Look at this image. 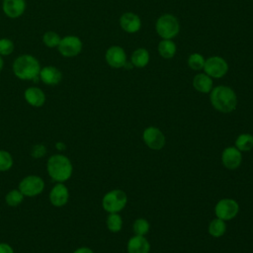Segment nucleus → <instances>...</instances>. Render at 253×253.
I'll return each instance as SVG.
<instances>
[{"label": "nucleus", "mask_w": 253, "mask_h": 253, "mask_svg": "<svg viewBox=\"0 0 253 253\" xmlns=\"http://www.w3.org/2000/svg\"><path fill=\"white\" fill-rule=\"evenodd\" d=\"M120 26L125 32L129 34H134L140 30L141 20L136 14L131 12H126L121 16Z\"/></svg>", "instance_id": "15"}, {"label": "nucleus", "mask_w": 253, "mask_h": 253, "mask_svg": "<svg viewBox=\"0 0 253 253\" xmlns=\"http://www.w3.org/2000/svg\"><path fill=\"white\" fill-rule=\"evenodd\" d=\"M82 42L76 36H65L61 38L57 46L59 53L64 57L77 56L82 50Z\"/></svg>", "instance_id": "9"}, {"label": "nucleus", "mask_w": 253, "mask_h": 253, "mask_svg": "<svg viewBox=\"0 0 253 253\" xmlns=\"http://www.w3.org/2000/svg\"><path fill=\"white\" fill-rule=\"evenodd\" d=\"M24 195L21 193V191L18 190H11L10 192H8L5 196V202L8 206L10 207H17L19 206L23 200H24Z\"/></svg>", "instance_id": "25"}, {"label": "nucleus", "mask_w": 253, "mask_h": 253, "mask_svg": "<svg viewBox=\"0 0 253 253\" xmlns=\"http://www.w3.org/2000/svg\"><path fill=\"white\" fill-rule=\"evenodd\" d=\"M210 100L212 107L220 113H231L237 106L235 92L228 86L219 85L210 92Z\"/></svg>", "instance_id": "2"}, {"label": "nucleus", "mask_w": 253, "mask_h": 253, "mask_svg": "<svg viewBox=\"0 0 253 253\" xmlns=\"http://www.w3.org/2000/svg\"><path fill=\"white\" fill-rule=\"evenodd\" d=\"M45 152H46V148L43 144H36L32 147L31 155L35 158H41V157L44 156Z\"/></svg>", "instance_id": "31"}, {"label": "nucleus", "mask_w": 253, "mask_h": 253, "mask_svg": "<svg viewBox=\"0 0 253 253\" xmlns=\"http://www.w3.org/2000/svg\"><path fill=\"white\" fill-rule=\"evenodd\" d=\"M126 194L122 190L116 189L105 194L102 200V207L109 213L120 212L126 207Z\"/></svg>", "instance_id": "5"}, {"label": "nucleus", "mask_w": 253, "mask_h": 253, "mask_svg": "<svg viewBox=\"0 0 253 253\" xmlns=\"http://www.w3.org/2000/svg\"><path fill=\"white\" fill-rule=\"evenodd\" d=\"M149 228H150L149 222L145 218H142V217L135 219L132 224V229H133V232L135 233V235L144 236L149 231Z\"/></svg>", "instance_id": "27"}, {"label": "nucleus", "mask_w": 253, "mask_h": 253, "mask_svg": "<svg viewBox=\"0 0 253 253\" xmlns=\"http://www.w3.org/2000/svg\"><path fill=\"white\" fill-rule=\"evenodd\" d=\"M25 100L33 107H42L45 102V95L43 91L38 87H29L24 93Z\"/></svg>", "instance_id": "18"}, {"label": "nucleus", "mask_w": 253, "mask_h": 253, "mask_svg": "<svg viewBox=\"0 0 253 253\" xmlns=\"http://www.w3.org/2000/svg\"><path fill=\"white\" fill-rule=\"evenodd\" d=\"M13 166V158L6 150H0V171L5 172Z\"/></svg>", "instance_id": "29"}, {"label": "nucleus", "mask_w": 253, "mask_h": 253, "mask_svg": "<svg viewBox=\"0 0 253 253\" xmlns=\"http://www.w3.org/2000/svg\"><path fill=\"white\" fill-rule=\"evenodd\" d=\"M60 40H61L60 36L53 31L45 32L42 36V42H43L44 45L49 48L57 47L60 42Z\"/></svg>", "instance_id": "26"}, {"label": "nucleus", "mask_w": 253, "mask_h": 253, "mask_svg": "<svg viewBox=\"0 0 253 253\" xmlns=\"http://www.w3.org/2000/svg\"><path fill=\"white\" fill-rule=\"evenodd\" d=\"M126 250L127 253H149L150 244L144 236L134 235L128 239Z\"/></svg>", "instance_id": "17"}, {"label": "nucleus", "mask_w": 253, "mask_h": 253, "mask_svg": "<svg viewBox=\"0 0 253 253\" xmlns=\"http://www.w3.org/2000/svg\"><path fill=\"white\" fill-rule=\"evenodd\" d=\"M2 9L8 18H19L26 10V0H3Z\"/></svg>", "instance_id": "14"}, {"label": "nucleus", "mask_w": 253, "mask_h": 253, "mask_svg": "<svg viewBox=\"0 0 253 253\" xmlns=\"http://www.w3.org/2000/svg\"><path fill=\"white\" fill-rule=\"evenodd\" d=\"M239 211V205L233 199H221L214 207L215 216L227 221L234 218Z\"/></svg>", "instance_id": "6"}, {"label": "nucleus", "mask_w": 253, "mask_h": 253, "mask_svg": "<svg viewBox=\"0 0 253 253\" xmlns=\"http://www.w3.org/2000/svg\"><path fill=\"white\" fill-rule=\"evenodd\" d=\"M203 69L211 78H221L227 73L228 64L224 58L214 55L206 59Z\"/></svg>", "instance_id": "8"}, {"label": "nucleus", "mask_w": 253, "mask_h": 253, "mask_svg": "<svg viewBox=\"0 0 253 253\" xmlns=\"http://www.w3.org/2000/svg\"><path fill=\"white\" fill-rule=\"evenodd\" d=\"M205 61H206V59L204 58V56L202 54H200L198 52H194V53L190 54V56L188 58V65L193 70H201L204 68Z\"/></svg>", "instance_id": "28"}, {"label": "nucleus", "mask_w": 253, "mask_h": 253, "mask_svg": "<svg viewBox=\"0 0 253 253\" xmlns=\"http://www.w3.org/2000/svg\"><path fill=\"white\" fill-rule=\"evenodd\" d=\"M194 88L201 93H210L212 89V79L206 73H199L193 79Z\"/></svg>", "instance_id": "19"}, {"label": "nucleus", "mask_w": 253, "mask_h": 253, "mask_svg": "<svg viewBox=\"0 0 253 253\" xmlns=\"http://www.w3.org/2000/svg\"><path fill=\"white\" fill-rule=\"evenodd\" d=\"M107 227L112 232H119L123 227V219L118 212L110 213L107 217Z\"/></svg>", "instance_id": "24"}, {"label": "nucleus", "mask_w": 253, "mask_h": 253, "mask_svg": "<svg viewBox=\"0 0 253 253\" xmlns=\"http://www.w3.org/2000/svg\"><path fill=\"white\" fill-rule=\"evenodd\" d=\"M39 77L46 85H57L62 79V73L57 67L48 65L41 69Z\"/></svg>", "instance_id": "16"}, {"label": "nucleus", "mask_w": 253, "mask_h": 253, "mask_svg": "<svg viewBox=\"0 0 253 253\" xmlns=\"http://www.w3.org/2000/svg\"><path fill=\"white\" fill-rule=\"evenodd\" d=\"M0 253H14V250L9 244L0 242Z\"/></svg>", "instance_id": "32"}, {"label": "nucleus", "mask_w": 253, "mask_h": 253, "mask_svg": "<svg viewBox=\"0 0 253 253\" xmlns=\"http://www.w3.org/2000/svg\"><path fill=\"white\" fill-rule=\"evenodd\" d=\"M242 162L241 151L235 146H228L221 153V163L228 170L237 169Z\"/></svg>", "instance_id": "11"}, {"label": "nucleus", "mask_w": 253, "mask_h": 253, "mask_svg": "<svg viewBox=\"0 0 253 253\" xmlns=\"http://www.w3.org/2000/svg\"><path fill=\"white\" fill-rule=\"evenodd\" d=\"M142 139L146 146L153 150H160L165 145V135L156 126H148L143 130Z\"/></svg>", "instance_id": "10"}, {"label": "nucleus", "mask_w": 253, "mask_h": 253, "mask_svg": "<svg viewBox=\"0 0 253 253\" xmlns=\"http://www.w3.org/2000/svg\"><path fill=\"white\" fill-rule=\"evenodd\" d=\"M130 62L134 67L142 68L146 66L149 62V52L143 47L136 48L130 57Z\"/></svg>", "instance_id": "20"}, {"label": "nucleus", "mask_w": 253, "mask_h": 253, "mask_svg": "<svg viewBox=\"0 0 253 253\" xmlns=\"http://www.w3.org/2000/svg\"><path fill=\"white\" fill-rule=\"evenodd\" d=\"M235 147L240 151H249L253 148V135L250 133H241L235 140Z\"/></svg>", "instance_id": "23"}, {"label": "nucleus", "mask_w": 253, "mask_h": 253, "mask_svg": "<svg viewBox=\"0 0 253 253\" xmlns=\"http://www.w3.org/2000/svg\"><path fill=\"white\" fill-rule=\"evenodd\" d=\"M55 146H56V149H57V150H59V151H61V150H64V149H65V144H64L63 142H61V141L56 142Z\"/></svg>", "instance_id": "34"}, {"label": "nucleus", "mask_w": 253, "mask_h": 253, "mask_svg": "<svg viewBox=\"0 0 253 253\" xmlns=\"http://www.w3.org/2000/svg\"><path fill=\"white\" fill-rule=\"evenodd\" d=\"M13 73L21 80L40 79V71L42 69L40 61L32 54H21L13 62Z\"/></svg>", "instance_id": "1"}, {"label": "nucleus", "mask_w": 253, "mask_h": 253, "mask_svg": "<svg viewBox=\"0 0 253 253\" xmlns=\"http://www.w3.org/2000/svg\"><path fill=\"white\" fill-rule=\"evenodd\" d=\"M156 33L163 40H172L180 31V24L177 18L171 14H163L155 24Z\"/></svg>", "instance_id": "4"}, {"label": "nucleus", "mask_w": 253, "mask_h": 253, "mask_svg": "<svg viewBox=\"0 0 253 253\" xmlns=\"http://www.w3.org/2000/svg\"><path fill=\"white\" fill-rule=\"evenodd\" d=\"M69 199V192L63 183L55 184L49 192V201L54 207L66 205Z\"/></svg>", "instance_id": "13"}, {"label": "nucleus", "mask_w": 253, "mask_h": 253, "mask_svg": "<svg viewBox=\"0 0 253 253\" xmlns=\"http://www.w3.org/2000/svg\"><path fill=\"white\" fill-rule=\"evenodd\" d=\"M208 230L210 235H211L212 237H216V238L220 237L225 233V230H226L225 221L216 217L210 222Z\"/></svg>", "instance_id": "22"}, {"label": "nucleus", "mask_w": 253, "mask_h": 253, "mask_svg": "<svg viewBox=\"0 0 253 253\" xmlns=\"http://www.w3.org/2000/svg\"><path fill=\"white\" fill-rule=\"evenodd\" d=\"M177 47L173 41L171 40H162L158 43V53L163 58H172L176 53Z\"/></svg>", "instance_id": "21"}, {"label": "nucleus", "mask_w": 253, "mask_h": 253, "mask_svg": "<svg viewBox=\"0 0 253 253\" xmlns=\"http://www.w3.org/2000/svg\"><path fill=\"white\" fill-rule=\"evenodd\" d=\"M44 189L43 180L37 175H29L23 178L19 184V190L26 197H36Z\"/></svg>", "instance_id": "7"}, {"label": "nucleus", "mask_w": 253, "mask_h": 253, "mask_svg": "<svg viewBox=\"0 0 253 253\" xmlns=\"http://www.w3.org/2000/svg\"><path fill=\"white\" fill-rule=\"evenodd\" d=\"M73 253H94V252L92 251V249L88 247H79Z\"/></svg>", "instance_id": "33"}, {"label": "nucleus", "mask_w": 253, "mask_h": 253, "mask_svg": "<svg viewBox=\"0 0 253 253\" xmlns=\"http://www.w3.org/2000/svg\"><path fill=\"white\" fill-rule=\"evenodd\" d=\"M15 48L14 42L8 39V38H2L0 39V55L6 56L10 55Z\"/></svg>", "instance_id": "30"}, {"label": "nucleus", "mask_w": 253, "mask_h": 253, "mask_svg": "<svg viewBox=\"0 0 253 253\" xmlns=\"http://www.w3.org/2000/svg\"><path fill=\"white\" fill-rule=\"evenodd\" d=\"M46 169L49 177L58 183L67 181L71 177L73 171L71 161L63 154L51 155L47 160Z\"/></svg>", "instance_id": "3"}, {"label": "nucleus", "mask_w": 253, "mask_h": 253, "mask_svg": "<svg viewBox=\"0 0 253 253\" xmlns=\"http://www.w3.org/2000/svg\"><path fill=\"white\" fill-rule=\"evenodd\" d=\"M3 65H4V61H3L2 56L0 55V72H1V70H2V68H3Z\"/></svg>", "instance_id": "36"}, {"label": "nucleus", "mask_w": 253, "mask_h": 253, "mask_svg": "<svg viewBox=\"0 0 253 253\" xmlns=\"http://www.w3.org/2000/svg\"><path fill=\"white\" fill-rule=\"evenodd\" d=\"M124 67H125V68H126V69H131V68L133 67V65H132V63H131V62H127V61H126V62L125 63Z\"/></svg>", "instance_id": "35"}, {"label": "nucleus", "mask_w": 253, "mask_h": 253, "mask_svg": "<svg viewBox=\"0 0 253 253\" xmlns=\"http://www.w3.org/2000/svg\"><path fill=\"white\" fill-rule=\"evenodd\" d=\"M105 59L111 67L121 68L124 67L126 62V54L124 48L120 45H112L107 49Z\"/></svg>", "instance_id": "12"}]
</instances>
